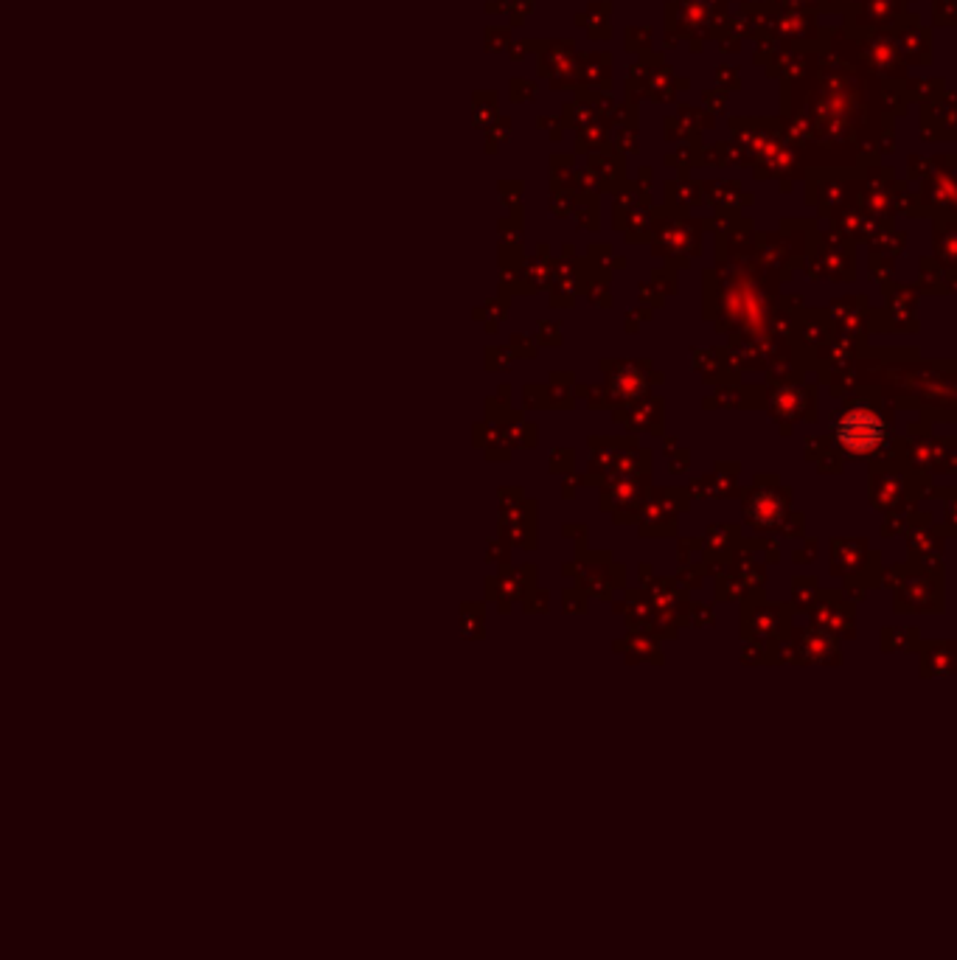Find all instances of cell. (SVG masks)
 <instances>
[{"instance_id": "obj_1", "label": "cell", "mask_w": 957, "mask_h": 960, "mask_svg": "<svg viewBox=\"0 0 957 960\" xmlns=\"http://www.w3.org/2000/svg\"><path fill=\"white\" fill-rule=\"evenodd\" d=\"M837 441L851 452H873L885 441V424L873 410L856 408L837 424Z\"/></svg>"}]
</instances>
